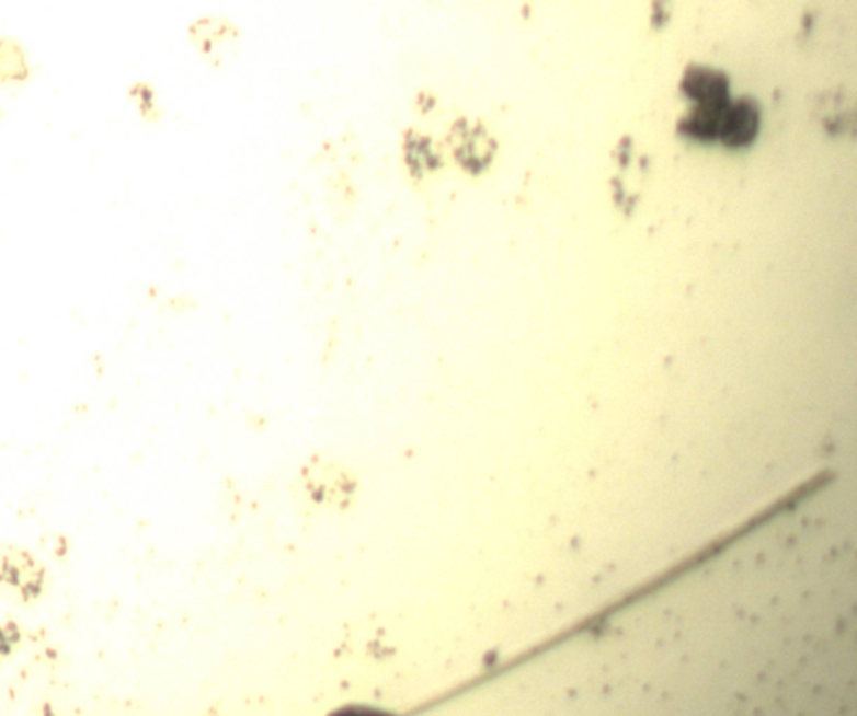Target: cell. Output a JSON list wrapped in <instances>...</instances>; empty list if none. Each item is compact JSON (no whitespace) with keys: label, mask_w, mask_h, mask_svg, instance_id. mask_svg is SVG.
<instances>
[{"label":"cell","mask_w":857,"mask_h":716,"mask_svg":"<svg viewBox=\"0 0 857 716\" xmlns=\"http://www.w3.org/2000/svg\"><path fill=\"white\" fill-rule=\"evenodd\" d=\"M761 128V107L751 97L732 101L723 122L720 141L729 148H745L754 141Z\"/></svg>","instance_id":"cell-1"},{"label":"cell","mask_w":857,"mask_h":716,"mask_svg":"<svg viewBox=\"0 0 857 716\" xmlns=\"http://www.w3.org/2000/svg\"><path fill=\"white\" fill-rule=\"evenodd\" d=\"M682 91L697 104L722 103L729 97V79L722 72L692 66L685 72Z\"/></svg>","instance_id":"cell-2"},{"label":"cell","mask_w":857,"mask_h":716,"mask_svg":"<svg viewBox=\"0 0 857 716\" xmlns=\"http://www.w3.org/2000/svg\"><path fill=\"white\" fill-rule=\"evenodd\" d=\"M730 103L732 101L727 100L722 103L697 104V107L682 119L678 131L687 138L697 139V141L720 139Z\"/></svg>","instance_id":"cell-3"}]
</instances>
